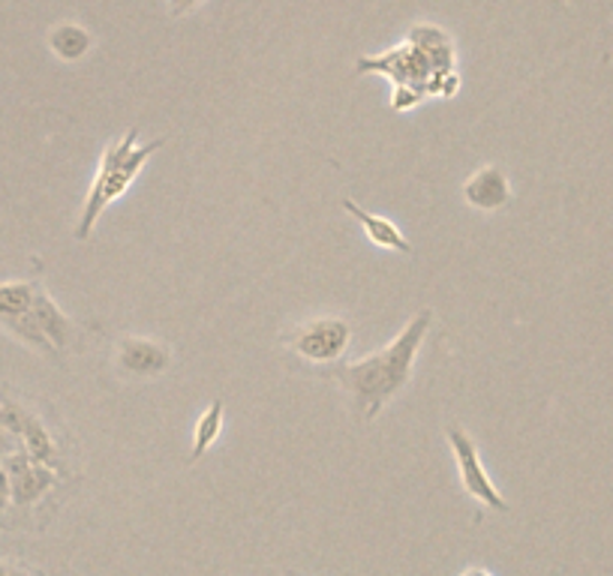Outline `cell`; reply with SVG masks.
I'll return each instance as SVG.
<instances>
[{
	"label": "cell",
	"mask_w": 613,
	"mask_h": 576,
	"mask_svg": "<svg viewBox=\"0 0 613 576\" xmlns=\"http://www.w3.org/2000/svg\"><path fill=\"white\" fill-rule=\"evenodd\" d=\"M430 322H434V310H421L386 349L367 354L356 363H334L328 370V379H334L352 397L361 418L377 420L379 411L412 381Z\"/></svg>",
	"instance_id": "obj_1"
},
{
	"label": "cell",
	"mask_w": 613,
	"mask_h": 576,
	"mask_svg": "<svg viewBox=\"0 0 613 576\" xmlns=\"http://www.w3.org/2000/svg\"><path fill=\"white\" fill-rule=\"evenodd\" d=\"M166 145V138H154L148 145H139V129L129 127L118 141H111L103 157H99L97 177L88 189L85 207H81L79 225H76V237L88 241L97 228L99 216L106 214L124 193H127L133 180L142 175V168L148 166L150 157L157 154L159 147Z\"/></svg>",
	"instance_id": "obj_2"
},
{
	"label": "cell",
	"mask_w": 613,
	"mask_h": 576,
	"mask_svg": "<svg viewBox=\"0 0 613 576\" xmlns=\"http://www.w3.org/2000/svg\"><path fill=\"white\" fill-rule=\"evenodd\" d=\"M283 342L301 361L317 363V367H334L349 352L352 324L347 319H340V315H317V319L292 328L283 336Z\"/></svg>",
	"instance_id": "obj_3"
},
{
	"label": "cell",
	"mask_w": 613,
	"mask_h": 576,
	"mask_svg": "<svg viewBox=\"0 0 613 576\" xmlns=\"http://www.w3.org/2000/svg\"><path fill=\"white\" fill-rule=\"evenodd\" d=\"M448 445H451V453H455L457 475H460V484L469 496L485 505L490 510H499V514H508L512 505L505 501V496L496 489V484L490 480V471L485 469V462L478 457V448H475V439L460 427V423H448Z\"/></svg>",
	"instance_id": "obj_4"
},
{
	"label": "cell",
	"mask_w": 613,
	"mask_h": 576,
	"mask_svg": "<svg viewBox=\"0 0 613 576\" xmlns=\"http://www.w3.org/2000/svg\"><path fill=\"white\" fill-rule=\"evenodd\" d=\"M0 466L10 475L12 505H19V508L37 505V501L49 496L51 489H55V484H58V471L49 469V466H40V462H33L25 448L10 453L7 459H0Z\"/></svg>",
	"instance_id": "obj_5"
},
{
	"label": "cell",
	"mask_w": 613,
	"mask_h": 576,
	"mask_svg": "<svg viewBox=\"0 0 613 576\" xmlns=\"http://www.w3.org/2000/svg\"><path fill=\"white\" fill-rule=\"evenodd\" d=\"M115 363L127 375L150 379V375H159V372L168 370L172 352L163 342L145 340V336H120V342L115 345Z\"/></svg>",
	"instance_id": "obj_6"
},
{
	"label": "cell",
	"mask_w": 613,
	"mask_h": 576,
	"mask_svg": "<svg viewBox=\"0 0 613 576\" xmlns=\"http://www.w3.org/2000/svg\"><path fill=\"white\" fill-rule=\"evenodd\" d=\"M464 202L481 214H496L512 202V180L505 175V168L485 166L464 180Z\"/></svg>",
	"instance_id": "obj_7"
},
{
	"label": "cell",
	"mask_w": 613,
	"mask_h": 576,
	"mask_svg": "<svg viewBox=\"0 0 613 576\" xmlns=\"http://www.w3.org/2000/svg\"><path fill=\"white\" fill-rule=\"evenodd\" d=\"M343 211L356 216V223L364 228L367 241H370V244H377L379 250H388V253H403V255L412 253V244L406 241L403 232H400L391 219H386V216H379V214H370V211H364L361 205H356L352 198L343 202Z\"/></svg>",
	"instance_id": "obj_8"
},
{
	"label": "cell",
	"mask_w": 613,
	"mask_h": 576,
	"mask_svg": "<svg viewBox=\"0 0 613 576\" xmlns=\"http://www.w3.org/2000/svg\"><path fill=\"white\" fill-rule=\"evenodd\" d=\"M30 313H33V319H37L40 331L46 333V340L51 342V349H55V352H64V349L70 345V340H72L70 315L64 313L58 303L51 301V294H46L40 289V292H37V297H33Z\"/></svg>",
	"instance_id": "obj_9"
},
{
	"label": "cell",
	"mask_w": 613,
	"mask_h": 576,
	"mask_svg": "<svg viewBox=\"0 0 613 576\" xmlns=\"http://www.w3.org/2000/svg\"><path fill=\"white\" fill-rule=\"evenodd\" d=\"M21 445H25V450H28L33 462L60 471L58 441L49 432V427L37 414H30V411H25V420H21Z\"/></svg>",
	"instance_id": "obj_10"
},
{
	"label": "cell",
	"mask_w": 613,
	"mask_h": 576,
	"mask_svg": "<svg viewBox=\"0 0 613 576\" xmlns=\"http://www.w3.org/2000/svg\"><path fill=\"white\" fill-rule=\"evenodd\" d=\"M49 49L55 58L76 64V60H81L94 49V37L76 21H60V25L49 30Z\"/></svg>",
	"instance_id": "obj_11"
},
{
	"label": "cell",
	"mask_w": 613,
	"mask_h": 576,
	"mask_svg": "<svg viewBox=\"0 0 613 576\" xmlns=\"http://www.w3.org/2000/svg\"><path fill=\"white\" fill-rule=\"evenodd\" d=\"M223 420H226V406H223V400H214L208 409L198 414L196 427H193V450H189V462H198V459L214 448V441H217L220 432H223Z\"/></svg>",
	"instance_id": "obj_12"
},
{
	"label": "cell",
	"mask_w": 613,
	"mask_h": 576,
	"mask_svg": "<svg viewBox=\"0 0 613 576\" xmlns=\"http://www.w3.org/2000/svg\"><path fill=\"white\" fill-rule=\"evenodd\" d=\"M37 285L28 280H12V283H0V324L7 328L10 322L30 313L33 297H37Z\"/></svg>",
	"instance_id": "obj_13"
},
{
	"label": "cell",
	"mask_w": 613,
	"mask_h": 576,
	"mask_svg": "<svg viewBox=\"0 0 613 576\" xmlns=\"http://www.w3.org/2000/svg\"><path fill=\"white\" fill-rule=\"evenodd\" d=\"M25 445H21V436H16V432L3 430L0 427V459H7L10 453H16V450H21Z\"/></svg>",
	"instance_id": "obj_14"
},
{
	"label": "cell",
	"mask_w": 613,
	"mask_h": 576,
	"mask_svg": "<svg viewBox=\"0 0 613 576\" xmlns=\"http://www.w3.org/2000/svg\"><path fill=\"white\" fill-rule=\"evenodd\" d=\"M12 505V487H10V475L7 469L0 466V510H7Z\"/></svg>",
	"instance_id": "obj_15"
},
{
	"label": "cell",
	"mask_w": 613,
	"mask_h": 576,
	"mask_svg": "<svg viewBox=\"0 0 613 576\" xmlns=\"http://www.w3.org/2000/svg\"><path fill=\"white\" fill-rule=\"evenodd\" d=\"M172 3V16H187L198 7V3H205V0H168Z\"/></svg>",
	"instance_id": "obj_16"
},
{
	"label": "cell",
	"mask_w": 613,
	"mask_h": 576,
	"mask_svg": "<svg viewBox=\"0 0 613 576\" xmlns=\"http://www.w3.org/2000/svg\"><path fill=\"white\" fill-rule=\"evenodd\" d=\"M460 576H494L490 570H485V567H466Z\"/></svg>",
	"instance_id": "obj_17"
}]
</instances>
